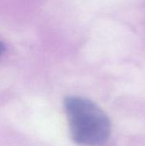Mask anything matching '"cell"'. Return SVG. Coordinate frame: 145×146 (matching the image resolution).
<instances>
[{
	"label": "cell",
	"mask_w": 145,
	"mask_h": 146,
	"mask_svg": "<svg viewBox=\"0 0 145 146\" xmlns=\"http://www.w3.org/2000/svg\"><path fill=\"white\" fill-rule=\"evenodd\" d=\"M4 50H5V45L3 43L0 42V55H2L4 52Z\"/></svg>",
	"instance_id": "cell-2"
},
{
	"label": "cell",
	"mask_w": 145,
	"mask_h": 146,
	"mask_svg": "<svg viewBox=\"0 0 145 146\" xmlns=\"http://www.w3.org/2000/svg\"><path fill=\"white\" fill-rule=\"evenodd\" d=\"M73 140L85 146L104 145L111 133L108 115L94 102L81 97H68L64 101Z\"/></svg>",
	"instance_id": "cell-1"
}]
</instances>
